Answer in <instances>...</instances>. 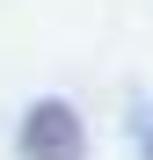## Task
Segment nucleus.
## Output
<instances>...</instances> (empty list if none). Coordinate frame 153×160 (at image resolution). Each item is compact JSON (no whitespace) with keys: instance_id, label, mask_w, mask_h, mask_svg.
Returning a JSON list of instances; mask_svg holds the SVG:
<instances>
[{"instance_id":"f257e3e1","label":"nucleus","mask_w":153,"mask_h":160,"mask_svg":"<svg viewBox=\"0 0 153 160\" xmlns=\"http://www.w3.org/2000/svg\"><path fill=\"white\" fill-rule=\"evenodd\" d=\"M22 160H88V131L73 117V102H37L22 117Z\"/></svg>"},{"instance_id":"f03ea898","label":"nucleus","mask_w":153,"mask_h":160,"mask_svg":"<svg viewBox=\"0 0 153 160\" xmlns=\"http://www.w3.org/2000/svg\"><path fill=\"white\" fill-rule=\"evenodd\" d=\"M139 138H146V160H153V109H139Z\"/></svg>"}]
</instances>
